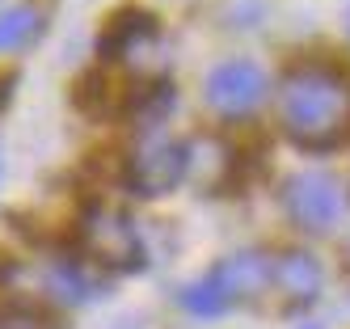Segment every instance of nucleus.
Here are the masks:
<instances>
[{"instance_id": "0eeeda50", "label": "nucleus", "mask_w": 350, "mask_h": 329, "mask_svg": "<svg viewBox=\"0 0 350 329\" xmlns=\"http://www.w3.org/2000/svg\"><path fill=\"white\" fill-rule=\"evenodd\" d=\"M270 291L287 308H312L325 291V262L308 249H279L270 270Z\"/></svg>"}, {"instance_id": "1a4fd4ad", "label": "nucleus", "mask_w": 350, "mask_h": 329, "mask_svg": "<svg viewBox=\"0 0 350 329\" xmlns=\"http://www.w3.org/2000/svg\"><path fill=\"white\" fill-rule=\"evenodd\" d=\"M34 283H38L42 300H51V304H89L102 291L97 274L77 262H42L34 270Z\"/></svg>"}, {"instance_id": "6e6552de", "label": "nucleus", "mask_w": 350, "mask_h": 329, "mask_svg": "<svg viewBox=\"0 0 350 329\" xmlns=\"http://www.w3.org/2000/svg\"><path fill=\"white\" fill-rule=\"evenodd\" d=\"M110 55L127 72H135L139 81L161 76V34L148 17H131V25H118L110 34Z\"/></svg>"}, {"instance_id": "f257e3e1", "label": "nucleus", "mask_w": 350, "mask_h": 329, "mask_svg": "<svg viewBox=\"0 0 350 329\" xmlns=\"http://www.w3.org/2000/svg\"><path fill=\"white\" fill-rule=\"evenodd\" d=\"M274 110L291 144L325 152L350 135V72L334 64H291L274 89Z\"/></svg>"}, {"instance_id": "20e7f679", "label": "nucleus", "mask_w": 350, "mask_h": 329, "mask_svg": "<svg viewBox=\"0 0 350 329\" xmlns=\"http://www.w3.org/2000/svg\"><path fill=\"white\" fill-rule=\"evenodd\" d=\"M81 249H85V258L102 270H144V262H148L139 228L118 207H89L85 211Z\"/></svg>"}, {"instance_id": "423d86ee", "label": "nucleus", "mask_w": 350, "mask_h": 329, "mask_svg": "<svg viewBox=\"0 0 350 329\" xmlns=\"http://www.w3.org/2000/svg\"><path fill=\"white\" fill-rule=\"evenodd\" d=\"M279 202H283V215L299 228V233H329V228L342 220V190L329 173L321 169H299L291 173L283 190H279Z\"/></svg>"}, {"instance_id": "f8f14e48", "label": "nucleus", "mask_w": 350, "mask_h": 329, "mask_svg": "<svg viewBox=\"0 0 350 329\" xmlns=\"http://www.w3.org/2000/svg\"><path fill=\"white\" fill-rule=\"evenodd\" d=\"M0 173H5V165H0Z\"/></svg>"}, {"instance_id": "9d476101", "label": "nucleus", "mask_w": 350, "mask_h": 329, "mask_svg": "<svg viewBox=\"0 0 350 329\" xmlns=\"http://www.w3.org/2000/svg\"><path fill=\"white\" fill-rule=\"evenodd\" d=\"M46 25V13L38 5H9L0 13V51L13 55V51H26L30 42H38Z\"/></svg>"}, {"instance_id": "7ed1b4c3", "label": "nucleus", "mask_w": 350, "mask_h": 329, "mask_svg": "<svg viewBox=\"0 0 350 329\" xmlns=\"http://www.w3.org/2000/svg\"><path fill=\"white\" fill-rule=\"evenodd\" d=\"M190 173V144L173 140L165 127H148L127 157V186L144 198L169 194Z\"/></svg>"}, {"instance_id": "39448f33", "label": "nucleus", "mask_w": 350, "mask_h": 329, "mask_svg": "<svg viewBox=\"0 0 350 329\" xmlns=\"http://www.w3.org/2000/svg\"><path fill=\"white\" fill-rule=\"evenodd\" d=\"M266 93H270V76L262 64L254 60H224L207 72L203 81V97L207 106L224 118V122H245L254 118L266 106Z\"/></svg>"}, {"instance_id": "f03ea898", "label": "nucleus", "mask_w": 350, "mask_h": 329, "mask_svg": "<svg viewBox=\"0 0 350 329\" xmlns=\"http://www.w3.org/2000/svg\"><path fill=\"white\" fill-rule=\"evenodd\" d=\"M270 270H274V253L266 249H241L219 258L207 274H198L194 283H186L178 291V304L190 317H224L241 308V304H254L270 291Z\"/></svg>"}, {"instance_id": "9b49d317", "label": "nucleus", "mask_w": 350, "mask_h": 329, "mask_svg": "<svg viewBox=\"0 0 350 329\" xmlns=\"http://www.w3.org/2000/svg\"><path fill=\"white\" fill-rule=\"evenodd\" d=\"M346 34H350V17H346Z\"/></svg>"}]
</instances>
